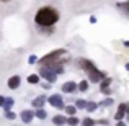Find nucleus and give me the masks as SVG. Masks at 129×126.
I'll use <instances>...</instances> for the list:
<instances>
[{
  "mask_svg": "<svg viewBox=\"0 0 129 126\" xmlns=\"http://www.w3.org/2000/svg\"><path fill=\"white\" fill-rule=\"evenodd\" d=\"M124 115H126V103H121L119 107H118L116 115H114V120H116V121H121L124 118Z\"/></svg>",
  "mask_w": 129,
  "mask_h": 126,
  "instance_id": "obj_8",
  "label": "nucleus"
},
{
  "mask_svg": "<svg viewBox=\"0 0 129 126\" xmlns=\"http://www.w3.org/2000/svg\"><path fill=\"white\" fill-rule=\"evenodd\" d=\"M44 102H46V98L44 97H38V98H35V100H33V107L35 108H43L44 107Z\"/></svg>",
  "mask_w": 129,
  "mask_h": 126,
  "instance_id": "obj_13",
  "label": "nucleus"
},
{
  "mask_svg": "<svg viewBox=\"0 0 129 126\" xmlns=\"http://www.w3.org/2000/svg\"><path fill=\"white\" fill-rule=\"evenodd\" d=\"M90 23H96V18H95V16H90Z\"/></svg>",
  "mask_w": 129,
  "mask_h": 126,
  "instance_id": "obj_28",
  "label": "nucleus"
},
{
  "mask_svg": "<svg viewBox=\"0 0 129 126\" xmlns=\"http://www.w3.org/2000/svg\"><path fill=\"white\" fill-rule=\"evenodd\" d=\"M52 123H54V124H57V126H62V124H66V123H67V118H66V116H62V115H56V116L52 118Z\"/></svg>",
  "mask_w": 129,
  "mask_h": 126,
  "instance_id": "obj_12",
  "label": "nucleus"
},
{
  "mask_svg": "<svg viewBox=\"0 0 129 126\" xmlns=\"http://www.w3.org/2000/svg\"><path fill=\"white\" fill-rule=\"evenodd\" d=\"M47 102H49V103L52 105L54 108H59V110H62V108H64V102H62V97H60V95H57V93L51 95V97L47 98Z\"/></svg>",
  "mask_w": 129,
  "mask_h": 126,
  "instance_id": "obj_5",
  "label": "nucleus"
},
{
  "mask_svg": "<svg viewBox=\"0 0 129 126\" xmlns=\"http://www.w3.org/2000/svg\"><path fill=\"white\" fill-rule=\"evenodd\" d=\"M39 77H41V75H36V74H31V75L28 77V82H29V84H39Z\"/></svg>",
  "mask_w": 129,
  "mask_h": 126,
  "instance_id": "obj_15",
  "label": "nucleus"
},
{
  "mask_svg": "<svg viewBox=\"0 0 129 126\" xmlns=\"http://www.w3.org/2000/svg\"><path fill=\"white\" fill-rule=\"evenodd\" d=\"M36 116H38L39 120H44V118H46L47 115H46V111H44L43 108H38V110H36Z\"/></svg>",
  "mask_w": 129,
  "mask_h": 126,
  "instance_id": "obj_17",
  "label": "nucleus"
},
{
  "mask_svg": "<svg viewBox=\"0 0 129 126\" xmlns=\"http://www.w3.org/2000/svg\"><path fill=\"white\" fill-rule=\"evenodd\" d=\"M20 82H21V79H20L18 75H13V77H10L8 79V88H18L20 87Z\"/></svg>",
  "mask_w": 129,
  "mask_h": 126,
  "instance_id": "obj_10",
  "label": "nucleus"
},
{
  "mask_svg": "<svg viewBox=\"0 0 129 126\" xmlns=\"http://www.w3.org/2000/svg\"><path fill=\"white\" fill-rule=\"evenodd\" d=\"M95 123H96V121H95V120H91V118H85V120L82 121V124H83V126H93Z\"/></svg>",
  "mask_w": 129,
  "mask_h": 126,
  "instance_id": "obj_19",
  "label": "nucleus"
},
{
  "mask_svg": "<svg viewBox=\"0 0 129 126\" xmlns=\"http://www.w3.org/2000/svg\"><path fill=\"white\" fill-rule=\"evenodd\" d=\"M110 84H111V79L110 77H106V79H103V82L100 84V90L103 92V93H106V95H110Z\"/></svg>",
  "mask_w": 129,
  "mask_h": 126,
  "instance_id": "obj_11",
  "label": "nucleus"
},
{
  "mask_svg": "<svg viewBox=\"0 0 129 126\" xmlns=\"http://www.w3.org/2000/svg\"><path fill=\"white\" fill-rule=\"evenodd\" d=\"M75 111H77V107H66V113L69 116H75Z\"/></svg>",
  "mask_w": 129,
  "mask_h": 126,
  "instance_id": "obj_16",
  "label": "nucleus"
},
{
  "mask_svg": "<svg viewBox=\"0 0 129 126\" xmlns=\"http://www.w3.org/2000/svg\"><path fill=\"white\" fill-rule=\"evenodd\" d=\"M64 59H67L66 49H56V51H52V53H49L47 56L41 57V59H39V64H41L43 67H49V69H52L54 66L62 64Z\"/></svg>",
  "mask_w": 129,
  "mask_h": 126,
  "instance_id": "obj_2",
  "label": "nucleus"
},
{
  "mask_svg": "<svg viewBox=\"0 0 129 126\" xmlns=\"http://www.w3.org/2000/svg\"><path fill=\"white\" fill-rule=\"evenodd\" d=\"M35 111H31V110H23L21 113H20V116H21V120L25 121V123H29V121L33 120V116H35Z\"/></svg>",
  "mask_w": 129,
  "mask_h": 126,
  "instance_id": "obj_9",
  "label": "nucleus"
},
{
  "mask_svg": "<svg viewBox=\"0 0 129 126\" xmlns=\"http://www.w3.org/2000/svg\"><path fill=\"white\" fill-rule=\"evenodd\" d=\"M36 61H38V57H36V56H29V59H28V62H29V64H35V62H36Z\"/></svg>",
  "mask_w": 129,
  "mask_h": 126,
  "instance_id": "obj_25",
  "label": "nucleus"
},
{
  "mask_svg": "<svg viewBox=\"0 0 129 126\" xmlns=\"http://www.w3.org/2000/svg\"><path fill=\"white\" fill-rule=\"evenodd\" d=\"M2 2H8V0H2Z\"/></svg>",
  "mask_w": 129,
  "mask_h": 126,
  "instance_id": "obj_30",
  "label": "nucleus"
},
{
  "mask_svg": "<svg viewBox=\"0 0 129 126\" xmlns=\"http://www.w3.org/2000/svg\"><path fill=\"white\" fill-rule=\"evenodd\" d=\"M67 123H69L70 126H77V124H79V120H77L75 116H70L69 120H67Z\"/></svg>",
  "mask_w": 129,
  "mask_h": 126,
  "instance_id": "obj_21",
  "label": "nucleus"
},
{
  "mask_svg": "<svg viewBox=\"0 0 129 126\" xmlns=\"http://www.w3.org/2000/svg\"><path fill=\"white\" fill-rule=\"evenodd\" d=\"M121 7H123V8H124V12H126L127 15H129V2H124V3H123Z\"/></svg>",
  "mask_w": 129,
  "mask_h": 126,
  "instance_id": "obj_24",
  "label": "nucleus"
},
{
  "mask_svg": "<svg viewBox=\"0 0 129 126\" xmlns=\"http://www.w3.org/2000/svg\"><path fill=\"white\" fill-rule=\"evenodd\" d=\"M79 90L80 92H87L88 90V80H83V82L79 84Z\"/></svg>",
  "mask_w": 129,
  "mask_h": 126,
  "instance_id": "obj_18",
  "label": "nucleus"
},
{
  "mask_svg": "<svg viewBox=\"0 0 129 126\" xmlns=\"http://www.w3.org/2000/svg\"><path fill=\"white\" fill-rule=\"evenodd\" d=\"M79 64H80V67L85 70V74L88 75V79H90V82H91V84H96V82H100V80L106 79L105 72L98 70L96 67H95V64H93V62H90V61H87V59H80V61H79Z\"/></svg>",
  "mask_w": 129,
  "mask_h": 126,
  "instance_id": "obj_3",
  "label": "nucleus"
},
{
  "mask_svg": "<svg viewBox=\"0 0 129 126\" xmlns=\"http://www.w3.org/2000/svg\"><path fill=\"white\" fill-rule=\"evenodd\" d=\"M100 105H103V107H111V105H113V98H106V100H103Z\"/></svg>",
  "mask_w": 129,
  "mask_h": 126,
  "instance_id": "obj_22",
  "label": "nucleus"
},
{
  "mask_svg": "<svg viewBox=\"0 0 129 126\" xmlns=\"http://www.w3.org/2000/svg\"><path fill=\"white\" fill-rule=\"evenodd\" d=\"M57 20H59V13L51 7H43L35 15V21L39 26H52L57 23Z\"/></svg>",
  "mask_w": 129,
  "mask_h": 126,
  "instance_id": "obj_1",
  "label": "nucleus"
},
{
  "mask_svg": "<svg viewBox=\"0 0 129 126\" xmlns=\"http://www.w3.org/2000/svg\"><path fill=\"white\" fill-rule=\"evenodd\" d=\"M5 118H7V120H15L16 115L13 113V111H5Z\"/></svg>",
  "mask_w": 129,
  "mask_h": 126,
  "instance_id": "obj_23",
  "label": "nucleus"
},
{
  "mask_svg": "<svg viewBox=\"0 0 129 126\" xmlns=\"http://www.w3.org/2000/svg\"><path fill=\"white\" fill-rule=\"evenodd\" d=\"M126 118H127V121H129V103H126Z\"/></svg>",
  "mask_w": 129,
  "mask_h": 126,
  "instance_id": "obj_26",
  "label": "nucleus"
},
{
  "mask_svg": "<svg viewBox=\"0 0 129 126\" xmlns=\"http://www.w3.org/2000/svg\"><path fill=\"white\" fill-rule=\"evenodd\" d=\"M77 88H79V85L75 82H66L62 85V92H66V93H72V92H75Z\"/></svg>",
  "mask_w": 129,
  "mask_h": 126,
  "instance_id": "obj_7",
  "label": "nucleus"
},
{
  "mask_svg": "<svg viewBox=\"0 0 129 126\" xmlns=\"http://www.w3.org/2000/svg\"><path fill=\"white\" fill-rule=\"evenodd\" d=\"M87 103H88V102H85V100H77L75 107L77 108H87Z\"/></svg>",
  "mask_w": 129,
  "mask_h": 126,
  "instance_id": "obj_20",
  "label": "nucleus"
},
{
  "mask_svg": "<svg viewBox=\"0 0 129 126\" xmlns=\"http://www.w3.org/2000/svg\"><path fill=\"white\" fill-rule=\"evenodd\" d=\"M39 75H41L43 79H46L47 82H51V84H54L56 79H57V72L52 70V69H49V67H43V69L39 70Z\"/></svg>",
  "mask_w": 129,
  "mask_h": 126,
  "instance_id": "obj_4",
  "label": "nucleus"
},
{
  "mask_svg": "<svg viewBox=\"0 0 129 126\" xmlns=\"http://www.w3.org/2000/svg\"><path fill=\"white\" fill-rule=\"evenodd\" d=\"M0 105L5 111H10L13 107V98H7V97H0Z\"/></svg>",
  "mask_w": 129,
  "mask_h": 126,
  "instance_id": "obj_6",
  "label": "nucleus"
},
{
  "mask_svg": "<svg viewBox=\"0 0 129 126\" xmlns=\"http://www.w3.org/2000/svg\"><path fill=\"white\" fill-rule=\"evenodd\" d=\"M96 123H100V124H105V126H106V124H108V121H106V120H98Z\"/></svg>",
  "mask_w": 129,
  "mask_h": 126,
  "instance_id": "obj_27",
  "label": "nucleus"
},
{
  "mask_svg": "<svg viewBox=\"0 0 129 126\" xmlns=\"http://www.w3.org/2000/svg\"><path fill=\"white\" fill-rule=\"evenodd\" d=\"M116 126H126V123H124V121H118Z\"/></svg>",
  "mask_w": 129,
  "mask_h": 126,
  "instance_id": "obj_29",
  "label": "nucleus"
},
{
  "mask_svg": "<svg viewBox=\"0 0 129 126\" xmlns=\"http://www.w3.org/2000/svg\"><path fill=\"white\" fill-rule=\"evenodd\" d=\"M96 108H98V103H95V102H88L85 110H87V111H95Z\"/></svg>",
  "mask_w": 129,
  "mask_h": 126,
  "instance_id": "obj_14",
  "label": "nucleus"
}]
</instances>
